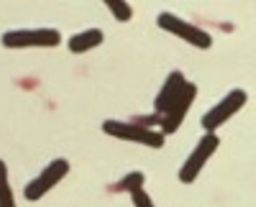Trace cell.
I'll return each mask as SVG.
<instances>
[{
  "instance_id": "6da1fadb",
  "label": "cell",
  "mask_w": 256,
  "mask_h": 207,
  "mask_svg": "<svg viewBox=\"0 0 256 207\" xmlns=\"http://www.w3.org/2000/svg\"><path fill=\"white\" fill-rule=\"evenodd\" d=\"M102 133L105 136H113V138H120V141H131V143H141V146H148V149H162L166 136L162 131H154V128H146L136 120H102Z\"/></svg>"
},
{
  "instance_id": "7a4b0ae2",
  "label": "cell",
  "mask_w": 256,
  "mask_h": 207,
  "mask_svg": "<svg viewBox=\"0 0 256 207\" xmlns=\"http://www.w3.org/2000/svg\"><path fill=\"white\" fill-rule=\"evenodd\" d=\"M6 49H56L62 46V33L56 28H16L0 36Z\"/></svg>"
},
{
  "instance_id": "3957f363",
  "label": "cell",
  "mask_w": 256,
  "mask_h": 207,
  "mask_svg": "<svg viewBox=\"0 0 256 207\" xmlns=\"http://www.w3.org/2000/svg\"><path fill=\"white\" fill-rule=\"evenodd\" d=\"M156 23H159L162 31H166V33H172V36L187 41V44L195 46V49H210L212 46V36L208 31L192 26L190 20H184V18H180L174 13H159Z\"/></svg>"
},
{
  "instance_id": "277c9868",
  "label": "cell",
  "mask_w": 256,
  "mask_h": 207,
  "mask_svg": "<svg viewBox=\"0 0 256 207\" xmlns=\"http://www.w3.org/2000/svg\"><path fill=\"white\" fill-rule=\"evenodd\" d=\"M67 174H70V161H67V159H54V161H49L46 167L26 184L24 197H26L28 202H38L46 192H52Z\"/></svg>"
},
{
  "instance_id": "5b68a950",
  "label": "cell",
  "mask_w": 256,
  "mask_h": 207,
  "mask_svg": "<svg viewBox=\"0 0 256 207\" xmlns=\"http://www.w3.org/2000/svg\"><path fill=\"white\" fill-rule=\"evenodd\" d=\"M218 146H220L218 133H205L198 141V146L190 151V156L184 159L182 169H180V182L182 184H192V182H195L200 177V172L205 169V164L210 161V156L218 151Z\"/></svg>"
},
{
  "instance_id": "8992f818",
  "label": "cell",
  "mask_w": 256,
  "mask_h": 207,
  "mask_svg": "<svg viewBox=\"0 0 256 207\" xmlns=\"http://www.w3.org/2000/svg\"><path fill=\"white\" fill-rule=\"evenodd\" d=\"M248 102V95H246V90H230L220 102H216L205 115H202V128H205V133H216L223 123H228L233 115H236L244 105Z\"/></svg>"
},
{
  "instance_id": "52a82bcc",
  "label": "cell",
  "mask_w": 256,
  "mask_h": 207,
  "mask_svg": "<svg viewBox=\"0 0 256 207\" xmlns=\"http://www.w3.org/2000/svg\"><path fill=\"white\" fill-rule=\"evenodd\" d=\"M195 97H198V85H190L184 87V92L174 100V105L169 108L166 113H164V118H162V133L164 136H172V133H177L180 131V126L184 123V118H187V113H190V108H192V102H195Z\"/></svg>"
},
{
  "instance_id": "ba28073f",
  "label": "cell",
  "mask_w": 256,
  "mask_h": 207,
  "mask_svg": "<svg viewBox=\"0 0 256 207\" xmlns=\"http://www.w3.org/2000/svg\"><path fill=\"white\" fill-rule=\"evenodd\" d=\"M187 85H190V82L184 79L182 72H169V77L164 79V85H162V90H159V95L154 100V108H156V115L159 118H164V113L174 105V100L184 92Z\"/></svg>"
},
{
  "instance_id": "9c48e42d",
  "label": "cell",
  "mask_w": 256,
  "mask_h": 207,
  "mask_svg": "<svg viewBox=\"0 0 256 207\" xmlns=\"http://www.w3.org/2000/svg\"><path fill=\"white\" fill-rule=\"evenodd\" d=\"M102 41H105V33L100 28H88V31H80L74 33L70 41H67V46L72 54H88L98 46H102Z\"/></svg>"
},
{
  "instance_id": "30bf717a",
  "label": "cell",
  "mask_w": 256,
  "mask_h": 207,
  "mask_svg": "<svg viewBox=\"0 0 256 207\" xmlns=\"http://www.w3.org/2000/svg\"><path fill=\"white\" fill-rule=\"evenodd\" d=\"M146 187V174L144 172H128L123 179H118L113 184V192H128V195H136Z\"/></svg>"
},
{
  "instance_id": "8fae6325",
  "label": "cell",
  "mask_w": 256,
  "mask_h": 207,
  "mask_svg": "<svg viewBox=\"0 0 256 207\" xmlns=\"http://www.w3.org/2000/svg\"><path fill=\"white\" fill-rule=\"evenodd\" d=\"M0 207H16V195L10 187V177H8V164L0 159Z\"/></svg>"
},
{
  "instance_id": "7c38bea8",
  "label": "cell",
  "mask_w": 256,
  "mask_h": 207,
  "mask_svg": "<svg viewBox=\"0 0 256 207\" xmlns=\"http://www.w3.org/2000/svg\"><path fill=\"white\" fill-rule=\"evenodd\" d=\"M102 5L113 13V18L118 20V23H128V20L134 18V8L128 3H123V0H105Z\"/></svg>"
},
{
  "instance_id": "4fadbf2b",
  "label": "cell",
  "mask_w": 256,
  "mask_h": 207,
  "mask_svg": "<svg viewBox=\"0 0 256 207\" xmlns=\"http://www.w3.org/2000/svg\"><path fill=\"white\" fill-rule=\"evenodd\" d=\"M131 200H134V207H156V205H154V200H152V195H148L146 190H141V192L131 195Z\"/></svg>"
}]
</instances>
